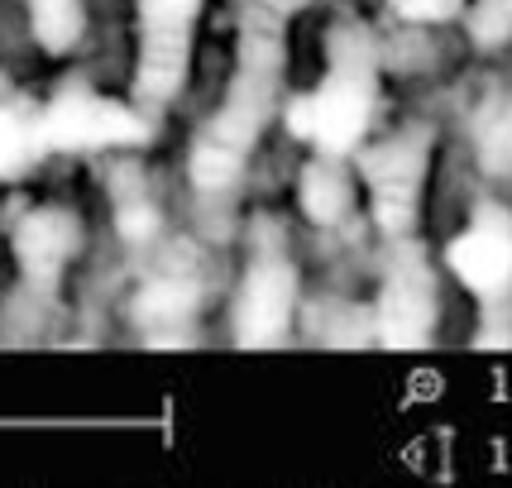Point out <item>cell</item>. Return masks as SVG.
Returning a JSON list of instances; mask_svg holds the SVG:
<instances>
[{
  "label": "cell",
  "instance_id": "1",
  "mask_svg": "<svg viewBox=\"0 0 512 488\" xmlns=\"http://www.w3.org/2000/svg\"><path fill=\"white\" fill-rule=\"evenodd\" d=\"M283 48L273 34H249L240 67L225 87L221 106L206 115L201 134L187 149V182L206 201L235 197L254 149L264 144L268 125L283 115Z\"/></svg>",
  "mask_w": 512,
  "mask_h": 488
},
{
  "label": "cell",
  "instance_id": "2",
  "mask_svg": "<svg viewBox=\"0 0 512 488\" xmlns=\"http://www.w3.org/2000/svg\"><path fill=\"white\" fill-rule=\"evenodd\" d=\"M379 115V44L364 24H340L326 48V72L283 101V130L321 158H355Z\"/></svg>",
  "mask_w": 512,
  "mask_h": 488
},
{
  "label": "cell",
  "instance_id": "3",
  "mask_svg": "<svg viewBox=\"0 0 512 488\" xmlns=\"http://www.w3.org/2000/svg\"><path fill=\"white\" fill-rule=\"evenodd\" d=\"M431 158H436V134L426 125H402L383 139H369L355 154L364 221H374L383 240H412V230L422 221Z\"/></svg>",
  "mask_w": 512,
  "mask_h": 488
},
{
  "label": "cell",
  "instance_id": "4",
  "mask_svg": "<svg viewBox=\"0 0 512 488\" xmlns=\"http://www.w3.org/2000/svg\"><path fill=\"white\" fill-rule=\"evenodd\" d=\"M206 0H134V82L130 101L163 115L182 96L197 53V24Z\"/></svg>",
  "mask_w": 512,
  "mask_h": 488
},
{
  "label": "cell",
  "instance_id": "5",
  "mask_svg": "<svg viewBox=\"0 0 512 488\" xmlns=\"http://www.w3.org/2000/svg\"><path fill=\"white\" fill-rule=\"evenodd\" d=\"M393 259L383 264L379 292H374V340L393 350L431 345L441 331V278L412 240H388Z\"/></svg>",
  "mask_w": 512,
  "mask_h": 488
},
{
  "label": "cell",
  "instance_id": "6",
  "mask_svg": "<svg viewBox=\"0 0 512 488\" xmlns=\"http://www.w3.org/2000/svg\"><path fill=\"white\" fill-rule=\"evenodd\" d=\"M302 273L288 249H249V264L230 292V335L240 345H283L302 321Z\"/></svg>",
  "mask_w": 512,
  "mask_h": 488
},
{
  "label": "cell",
  "instance_id": "7",
  "mask_svg": "<svg viewBox=\"0 0 512 488\" xmlns=\"http://www.w3.org/2000/svg\"><path fill=\"white\" fill-rule=\"evenodd\" d=\"M48 154H120L149 139V115L134 101H115L106 91L63 87L39 106Z\"/></svg>",
  "mask_w": 512,
  "mask_h": 488
},
{
  "label": "cell",
  "instance_id": "8",
  "mask_svg": "<svg viewBox=\"0 0 512 488\" xmlns=\"http://www.w3.org/2000/svg\"><path fill=\"white\" fill-rule=\"evenodd\" d=\"M87 249V225L67 201H34L5 225V254L20 273V288L53 297L67 268Z\"/></svg>",
  "mask_w": 512,
  "mask_h": 488
},
{
  "label": "cell",
  "instance_id": "9",
  "mask_svg": "<svg viewBox=\"0 0 512 488\" xmlns=\"http://www.w3.org/2000/svg\"><path fill=\"white\" fill-rule=\"evenodd\" d=\"M441 264L479 307L512 302V211L503 201H484L469 211V221L455 230L441 249Z\"/></svg>",
  "mask_w": 512,
  "mask_h": 488
},
{
  "label": "cell",
  "instance_id": "10",
  "mask_svg": "<svg viewBox=\"0 0 512 488\" xmlns=\"http://www.w3.org/2000/svg\"><path fill=\"white\" fill-rule=\"evenodd\" d=\"M201 307H206V278L201 268L149 264L144 278L125 292V321L144 340H182L197 331Z\"/></svg>",
  "mask_w": 512,
  "mask_h": 488
},
{
  "label": "cell",
  "instance_id": "11",
  "mask_svg": "<svg viewBox=\"0 0 512 488\" xmlns=\"http://www.w3.org/2000/svg\"><path fill=\"white\" fill-rule=\"evenodd\" d=\"M297 216L312 230H345L364 216V187H359L355 158L312 154L297 168Z\"/></svg>",
  "mask_w": 512,
  "mask_h": 488
},
{
  "label": "cell",
  "instance_id": "12",
  "mask_svg": "<svg viewBox=\"0 0 512 488\" xmlns=\"http://www.w3.org/2000/svg\"><path fill=\"white\" fill-rule=\"evenodd\" d=\"M48 158L44 120L24 101H0V182H24Z\"/></svg>",
  "mask_w": 512,
  "mask_h": 488
},
{
  "label": "cell",
  "instance_id": "13",
  "mask_svg": "<svg viewBox=\"0 0 512 488\" xmlns=\"http://www.w3.org/2000/svg\"><path fill=\"white\" fill-rule=\"evenodd\" d=\"M24 15H29V34L53 58L72 53L87 39V5L82 0H24Z\"/></svg>",
  "mask_w": 512,
  "mask_h": 488
},
{
  "label": "cell",
  "instance_id": "14",
  "mask_svg": "<svg viewBox=\"0 0 512 488\" xmlns=\"http://www.w3.org/2000/svg\"><path fill=\"white\" fill-rule=\"evenodd\" d=\"M474 154H479L484 173L512 178V106H498V111L484 115V125L474 134Z\"/></svg>",
  "mask_w": 512,
  "mask_h": 488
},
{
  "label": "cell",
  "instance_id": "15",
  "mask_svg": "<svg viewBox=\"0 0 512 488\" xmlns=\"http://www.w3.org/2000/svg\"><path fill=\"white\" fill-rule=\"evenodd\" d=\"M465 29L474 48H484V53L512 44V0H469Z\"/></svg>",
  "mask_w": 512,
  "mask_h": 488
},
{
  "label": "cell",
  "instance_id": "16",
  "mask_svg": "<svg viewBox=\"0 0 512 488\" xmlns=\"http://www.w3.org/2000/svg\"><path fill=\"white\" fill-rule=\"evenodd\" d=\"M388 10L402 24H446L465 15L469 0H388Z\"/></svg>",
  "mask_w": 512,
  "mask_h": 488
},
{
  "label": "cell",
  "instance_id": "17",
  "mask_svg": "<svg viewBox=\"0 0 512 488\" xmlns=\"http://www.w3.org/2000/svg\"><path fill=\"white\" fill-rule=\"evenodd\" d=\"M273 10H292V5H302V0H268Z\"/></svg>",
  "mask_w": 512,
  "mask_h": 488
},
{
  "label": "cell",
  "instance_id": "18",
  "mask_svg": "<svg viewBox=\"0 0 512 488\" xmlns=\"http://www.w3.org/2000/svg\"><path fill=\"white\" fill-rule=\"evenodd\" d=\"M0 254H5V235H0Z\"/></svg>",
  "mask_w": 512,
  "mask_h": 488
}]
</instances>
